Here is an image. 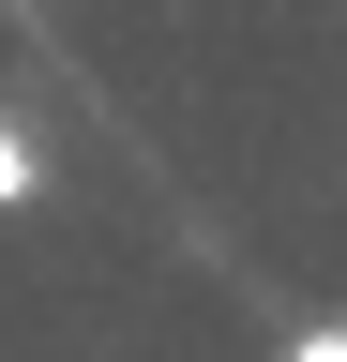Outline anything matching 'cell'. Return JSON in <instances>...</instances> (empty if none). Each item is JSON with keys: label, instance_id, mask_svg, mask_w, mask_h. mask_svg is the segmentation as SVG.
I'll list each match as a JSON object with an SVG mask.
<instances>
[{"label": "cell", "instance_id": "6da1fadb", "mask_svg": "<svg viewBox=\"0 0 347 362\" xmlns=\"http://www.w3.org/2000/svg\"><path fill=\"white\" fill-rule=\"evenodd\" d=\"M30 197H46V136H16V121H0V211H30Z\"/></svg>", "mask_w": 347, "mask_h": 362}, {"label": "cell", "instance_id": "7a4b0ae2", "mask_svg": "<svg viewBox=\"0 0 347 362\" xmlns=\"http://www.w3.org/2000/svg\"><path fill=\"white\" fill-rule=\"evenodd\" d=\"M272 362H347V317H332V332H287Z\"/></svg>", "mask_w": 347, "mask_h": 362}]
</instances>
